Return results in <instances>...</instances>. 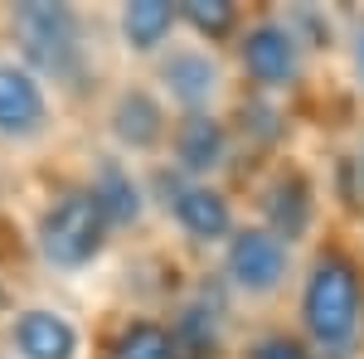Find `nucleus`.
I'll return each mask as SVG.
<instances>
[{
    "label": "nucleus",
    "mask_w": 364,
    "mask_h": 359,
    "mask_svg": "<svg viewBox=\"0 0 364 359\" xmlns=\"http://www.w3.org/2000/svg\"><path fill=\"white\" fill-rule=\"evenodd\" d=\"M360 311H364L360 272L340 252L316 257L306 282H301V326H306V335L326 355H340L360 335V321H364Z\"/></svg>",
    "instance_id": "nucleus-1"
},
{
    "label": "nucleus",
    "mask_w": 364,
    "mask_h": 359,
    "mask_svg": "<svg viewBox=\"0 0 364 359\" xmlns=\"http://www.w3.org/2000/svg\"><path fill=\"white\" fill-rule=\"evenodd\" d=\"M107 214L87 190H68L39 219V248L54 267H87L97 252L107 248Z\"/></svg>",
    "instance_id": "nucleus-2"
},
{
    "label": "nucleus",
    "mask_w": 364,
    "mask_h": 359,
    "mask_svg": "<svg viewBox=\"0 0 364 359\" xmlns=\"http://www.w3.org/2000/svg\"><path fill=\"white\" fill-rule=\"evenodd\" d=\"M291 267V248L282 243L267 223H248V228H233L224 248V277L243 291V296H272Z\"/></svg>",
    "instance_id": "nucleus-3"
},
{
    "label": "nucleus",
    "mask_w": 364,
    "mask_h": 359,
    "mask_svg": "<svg viewBox=\"0 0 364 359\" xmlns=\"http://www.w3.org/2000/svg\"><path fill=\"white\" fill-rule=\"evenodd\" d=\"M15 34L25 44V58L44 73H73L78 63V20L68 5H44V0H29L15 10Z\"/></svg>",
    "instance_id": "nucleus-4"
},
{
    "label": "nucleus",
    "mask_w": 364,
    "mask_h": 359,
    "mask_svg": "<svg viewBox=\"0 0 364 359\" xmlns=\"http://www.w3.org/2000/svg\"><path fill=\"white\" fill-rule=\"evenodd\" d=\"M238 58H243V73L257 87H287L296 78V68H301V39L282 20H257L243 34Z\"/></svg>",
    "instance_id": "nucleus-5"
},
{
    "label": "nucleus",
    "mask_w": 364,
    "mask_h": 359,
    "mask_svg": "<svg viewBox=\"0 0 364 359\" xmlns=\"http://www.w3.org/2000/svg\"><path fill=\"white\" fill-rule=\"evenodd\" d=\"M170 214L199 243L233 238V209H228L224 194L214 190V185H204V180H190V185H180V190L170 194Z\"/></svg>",
    "instance_id": "nucleus-6"
},
{
    "label": "nucleus",
    "mask_w": 364,
    "mask_h": 359,
    "mask_svg": "<svg viewBox=\"0 0 364 359\" xmlns=\"http://www.w3.org/2000/svg\"><path fill=\"white\" fill-rule=\"evenodd\" d=\"M161 78H166L170 97L185 112H209L214 92H219V63L204 54V49H170L161 58Z\"/></svg>",
    "instance_id": "nucleus-7"
},
{
    "label": "nucleus",
    "mask_w": 364,
    "mask_h": 359,
    "mask_svg": "<svg viewBox=\"0 0 364 359\" xmlns=\"http://www.w3.org/2000/svg\"><path fill=\"white\" fill-rule=\"evenodd\" d=\"M49 117L44 87L29 68L0 63V136H34Z\"/></svg>",
    "instance_id": "nucleus-8"
},
{
    "label": "nucleus",
    "mask_w": 364,
    "mask_h": 359,
    "mask_svg": "<svg viewBox=\"0 0 364 359\" xmlns=\"http://www.w3.org/2000/svg\"><path fill=\"white\" fill-rule=\"evenodd\" d=\"M107 122H112V136L122 141L127 151H156V146L166 141V107H161V97L146 92V87L117 92Z\"/></svg>",
    "instance_id": "nucleus-9"
},
{
    "label": "nucleus",
    "mask_w": 364,
    "mask_h": 359,
    "mask_svg": "<svg viewBox=\"0 0 364 359\" xmlns=\"http://www.w3.org/2000/svg\"><path fill=\"white\" fill-rule=\"evenodd\" d=\"M228 156V127L214 112H190L175 127V166L185 175H209L219 170Z\"/></svg>",
    "instance_id": "nucleus-10"
},
{
    "label": "nucleus",
    "mask_w": 364,
    "mask_h": 359,
    "mask_svg": "<svg viewBox=\"0 0 364 359\" xmlns=\"http://www.w3.org/2000/svg\"><path fill=\"white\" fill-rule=\"evenodd\" d=\"M262 214H267V228L291 248V243L311 228V214H316L311 185L296 175V170H282L277 180L267 185V194H262Z\"/></svg>",
    "instance_id": "nucleus-11"
},
{
    "label": "nucleus",
    "mask_w": 364,
    "mask_h": 359,
    "mask_svg": "<svg viewBox=\"0 0 364 359\" xmlns=\"http://www.w3.org/2000/svg\"><path fill=\"white\" fill-rule=\"evenodd\" d=\"M15 345L25 359H73L78 355V331L58 311H25L15 321Z\"/></svg>",
    "instance_id": "nucleus-12"
},
{
    "label": "nucleus",
    "mask_w": 364,
    "mask_h": 359,
    "mask_svg": "<svg viewBox=\"0 0 364 359\" xmlns=\"http://www.w3.org/2000/svg\"><path fill=\"white\" fill-rule=\"evenodd\" d=\"M175 25H180V5H170V0H132L122 10V39L136 54H156Z\"/></svg>",
    "instance_id": "nucleus-13"
},
{
    "label": "nucleus",
    "mask_w": 364,
    "mask_h": 359,
    "mask_svg": "<svg viewBox=\"0 0 364 359\" xmlns=\"http://www.w3.org/2000/svg\"><path fill=\"white\" fill-rule=\"evenodd\" d=\"M92 199H97V209L107 214V223H136L141 209H146V199H141V185L132 180V170L122 166V161H102L97 175H92Z\"/></svg>",
    "instance_id": "nucleus-14"
},
{
    "label": "nucleus",
    "mask_w": 364,
    "mask_h": 359,
    "mask_svg": "<svg viewBox=\"0 0 364 359\" xmlns=\"http://www.w3.org/2000/svg\"><path fill=\"white\" fill-rule=\"evenodd\" d=\"M112 359H180V345L156 321H132L112 340Z\"/></svg>",
    "instance_id": "nucleus-15"
},
{
    "label": "nucleus",
    "mask_w": 364,
    "mask_h": 359,
    "mask_svg": "<svg viewBox=\"0 0 364 359\" xmlns=\"http://www.w3.org/2000/svg\"><path fill=\"white\" fill-rule=\"evenodd\" d=\"M180 20L195 29V34H204V39H224L238 25V10L228 0H185L180 5Z\"/></svg>",
    "instance_id": "nucleus-16"
},
{
    "label": "nucleus",
    "mask_w": 364,
    "mask_h": 359,
    "mask_svg": "<svg viewBox=\"0 0 364 359\" xmlns=\"http://www.w3.org/2000/svg\"><path fill=\"white\" fill-rule=\"evenodd\" d=\"M248 359H311V350L296 335H257L248 345Z\"/></svg>",
    "instance_id": "nucleus-17"
},
{
    "label": "nucleus",
    "mask_w": 364,
    "mask_h": 359,
    "mask_svg": "<svg viewBox=\"0 0 364 359\" xmlns=\"http://www.w3.org/2000/svg\"><path fill=\"white\" fill-rule=\"evenodd\" d=\"M355 58H360V73H364V34H360V49H355Z\"/></svg>",
    "instance_id": "nucleus-18"
},
{
    "label": "nucleus",
    "mask_w": 364,
    "mask_h": 359,
    "mask_svg": "<svg viewBox=\"0 0 364 359\" xmlns=\"http://www.w3.org/2000/svg\"><path fill=\"white\" fill-rule=\"evenodd\" d=\"M0 306H5V291H0Z\"/></svg>",
    "instance_id": "nucleus-19"
}]
</instances>
